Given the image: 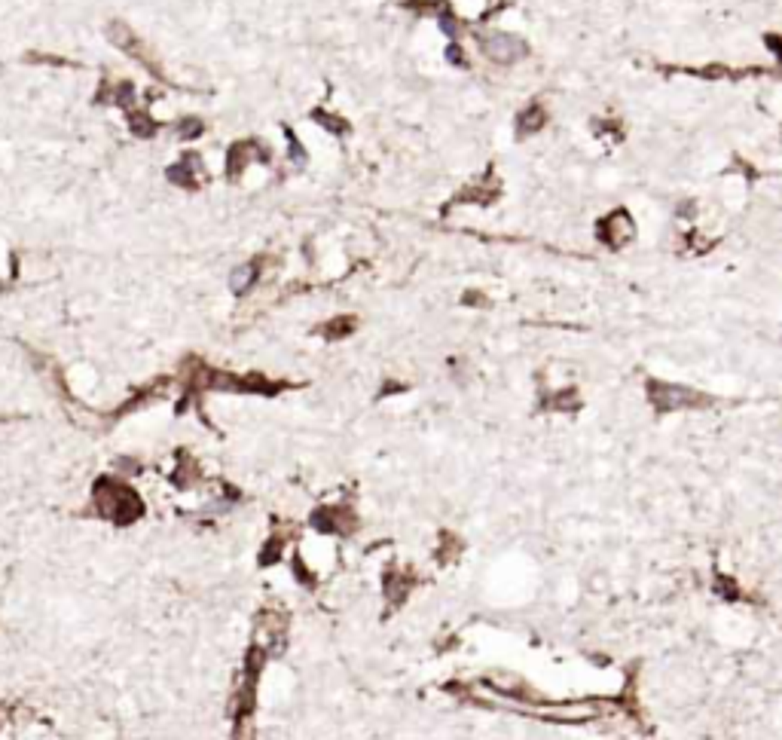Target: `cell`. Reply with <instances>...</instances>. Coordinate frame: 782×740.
Segmentation results:
<instances>
[{
    "instance_id": "7a4b0ae2",
    "label": "cell",
    "mask_w": 782,
    "mask_h": 740,
    "mask_svg": "<svg viewBox=\"0 0 782 740\" xmlns=\"http://www.w3.org/2000/svg\"><path fill=\"white\" fill-rule=\"evenodd\" d=\"M688 392H682V389H672V385H663L660 389V395H657V407L660 410H672V407H678V404H685L688 401Z\"/></svg>"
},
{
    "instance_id": "6da1fadb",
    "label": "cell",
    "mask_w": 782,
    "mask_h": 740,
    "mask_svg": "<svg viewBox=\"0 0 782 740\" xmlns=\"http://www.w3.org/2000/svg\"><path fill=\"white\" fill-rule=\"evenodd\" d=\"M516 43L514 40H507V37H492L486 43V56H492V58H501V62H507V58H514L516 56Z\"/></svg>"
},
{
    "instance_id": "3957f363",
    "label": "cell",
    "mask_w": 782,
    "mask_h": 740,
    "mask_svg": "<svg viewBox=\"0 0 782 740\" xmlns=\"http://www.w3.org/2000/svg\"><path fill=\"white\" fill-rule=\"evenodd\" d=\"M251 282H254V269H251V267H239V269L233 273V278H229V288H233L235 294H242V291L248 288Z\"/></svg>"
}]
</instances>
